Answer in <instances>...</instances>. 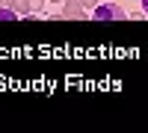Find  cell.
Instances as JSON below:
<instances>
[{
  "label": "cell",
  "mask_w": 148,
  "mask_h": 133,
  "mask_svg": "<svg viewBox=\"0 0 148 133\" xmlns=\"http://www.w3.org/2000/svg\"><path fill=\"white\" fill-rule=\"evenodd\" d=\"M142 15H148V0H142Z\"/></svg>",
  "instance_id": "cell-6"
},
{
  "label": "cell",
  "mask_w": 148,
  "mask_h": 133,
  "mask_svg": "<svg viewBox=\"0 0 148 133\" xmlns=\"http://www.w3.org/2000/svg\"><path fill=\"white\" fill-rule=\"evenodd\" d=\"M62 18H77V21H83V18H89V12H86L83 0H62Z\"/></svg>",
  "instance_id": "cell-2"
},
{
  "label": "cell",
  "mask_w": 148,
  "mask_h": 133,
  "mask_svg": "<svg viewBox=\"0 0 148 133\" xmlns=\"http://www.w3.org/2000/svg\"><path fill=\"white\" fill-rule=\"evenodd\" d=\"M89 18H95V21H121V18H127V12H125V6L107 0V3H98V6L92 9Z\"/></svg>",
  "instance_id": "cell-1"
},
{
  "label": "cell",
  "mask_w": 148,
  "mask_h": 133,
  "mask_svg": "<svg viewBox=\"0 0 148 133\" xmlns=\"http://www.w3.org/2000/svg\"><path fill=\"white\" fill-rule=\"evenodd\" d=\"M3 6H9V9H15L21 18H27L30 12H33V6H30V0H3Z\"/></svg>",
  "instance_id": "cell-3"
},
{
  "label": "cell",
  "mask_w": 148,
  "mask_h": 133,
  "mask_svg": "<svg viewBox=\"0 0 148 133\" xmlns=\"http://www.w3.org/2000/svg\"><path fill=\"white\" fill-rule=\"evenodd\" d=\"M18 18H21V15H18L15 9H9V6L0 3V21H18Z\"/></svg>",
  "instance_id": "cell-4"
},
{
  "label": "cell",
  "mask_w": 148,
  "mask_h": 133,
  "mask_svg": "<svg viewBox=\"0 0 148 133\" xmlns=\"http://www.w3.org/2000/svg\"><path fill=\"white\" fill-rule=\"evenodd\" d=\"M98 3H101V0H83V6H86V9H95Z\"/></svg>",
  "instance_id": "cell-5"
},
{
  "label": "cell",
  "mask_w": 148,
  "mask_h": 133,
  "mask_svg": "<svg viewBox=\"0 0 148 133\" xmlns=\"http://www.w3.org/2000/svg\"><path fill=\"white\" fill-rule=\"evenodd\" d=\"M47 3H62V0H47Z\"/></svg>",
  "instance_id": "cell-7"
}]
</instances>
